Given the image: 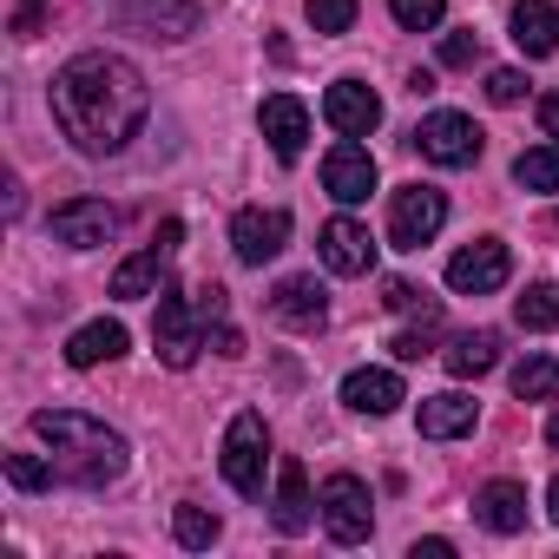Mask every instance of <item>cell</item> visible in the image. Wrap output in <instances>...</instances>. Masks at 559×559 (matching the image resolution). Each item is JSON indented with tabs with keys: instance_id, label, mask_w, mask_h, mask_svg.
Here are the masks:
<instances>
[{
	"instance_id": "obj_1",
	"label": "cell",
	"mask_w": 559,
	"mask_h": 559,
	"mask_svg": "<svg viewBox=\"0 0 559 559\" xmlns=\"http://www.w3.org/2000/svg\"><path fill=\"white\" fill-rule=\"evenodd\" d=\"M47 99H53V126H60L86 158L126 152V145L139 139V126H145V112H152V93H145L139 67L119 60V53H73V60L53 73Z\"/></svg>"
},
{
	"instance_id": "obj_2",
	"label": "cell",
	"mask_w": 559,
	"mask_h": 559,
	"mask_svg": "<svg viewBox=\"0 0 559 559\" xmlns=\"http://www.w3.org/2000/svg\"><path fill=\"white\" fill-rule=\"evenodd\" d=\"M34 435L53 448V467L73 487H112L126 474V461H132L126 435L106 428V421H93V415H80V408H40Z\"/></svg>"
},
{
	"instance_id": "obj_3",
	"label": "cell",
	"mask_w": 559,
	"mask_h": 559,
	"mask_svg": "<svg viewBox=\"0 0 559 559\" xmlns=\"http://www.w3.org/2000/svg\"><path fill=\"white\" fill-rule=\"evenodd\" d=\"M263 461H270V428H263L257 408H243V415L224 428V454H217V467H224V480H230L243 500H257V493H263Z\"/></svg>"
},
{
	"instance_id": "obj_4",
	"label": "cell",
	"mask_w": 559,
	"mask_h": 559,
	"mask_svg": "<svg viewBox=\"0 0 559 559\" xmlns=\"http://www.w3.org/2000/svg\"><path fill=\"white\" fill-rule=\"evenodd\" d=\"M152 343H158V356H165V369H191L198 362V349H204V317H198V304L185 297V290H158V317H152Z\"/></svg>"
},
{
	"instance_id": "obj_5",
	"label": "cell",
	"mask_w": 559,
	"mask_h": 559,
	"mask_svg": "<svg viewBox=\"0 0 559 559\" xmlns=\"http://www.w3.org/2000/svg\"><path fill=\"white\" fill-rule=\"evenodd\" d=\"M480 145H487V132H480L467 112H428V119L415 126V152H421L428 165H448V171L480 165Z\"/></svg>"
},
{
	"instance_id": "obj_6",
	"label": "cell",
	"mask_w": 559,
	"mask_h": 559,
	"mask_svg": "<svg viewBox=\"0 0 559 559\" xmlns=\"http://www.w3.org/2000/svg\"><path fill=\"white\" fill-rule=\"evenodd\" d=\"M441 224H448V198H441L435 185H402V191L389 198V243H395V250L435 243Z\"/></svg>"
},
{
	"instance_id": "obj_7",
	"label": "cell",
	"mask_w": 559,
	"mask_h": 559,
	"mask_svg": "<svg viewBox=\"0 0 559 559\" xmlns=\"http://www.w3.org/2000/svg\"><path fill=\"white\" fill-rule=\"evenodd\" d=\"M317 507H323V526H330V539H336V546H362V539L376 533L369 487H362L356 474H330V480H323V493H317Z\"/></svg>"
},
{
	"instance_id": "obj_8",
	"label": "cell",
	"mask_w": 559,
	"mask_h": 559,
	"mask_svg": "<svg viewBox=\"0 0 559 559\" xmlns=\"http://www.w3.org/2000/svg\"><path fill=\"white\" fill-rule=\"evenodd\" d=\"M507 276H513V257H507L500 237H474V243H461L448 257V290H461V297H487V290L507 284Z\"/></svg>"
},
{
	"instance_id": "obj_9",
	"label": "cell",
	"mask_w": 559,
	"mask_h": 559,
	"mask_svg": "<svg viewBox=\"0 0 559 559\" xmlns=\"http://www.w3.org/2000/svg\"><path fill=\"white\" fill-rule=\"evenodd\" d=\"M284 243H290V211L243 204V211L230 217V250H237V263H270Z\"/></svg>"
},
{
	"instance_id": "obj_10",
	"label": "cell",
	"mask_w": 559,
	"mask_h": 559,
	"mask_svg": "<svg viewBox=\"0 0 559 559\" xmlns=\"http://www.w3.org/2000/svg\"><path fill=\"white\" fill-rule=\"evenodd\" d=\"M323 191H330L336 204H369V191H376V158H369V145H356V139L330 145V158H323Z\"/></svg>"
},
{
	"instance_id": "obj_11",
	"label": "cell",
	"mask_w": 559,
	"mask_h": 559,
	"mask_svg": "<svg viewBox=\"0 0 559 559\" xmlns=\"http://www.w3.org/2000/svg\"><path fill=\"white\" fill-rule=\"evenodd\" d=\"M47 224H53V237H60L67 250H99V243L119 230V211L99 204V198H67Z\"/></svg>"
},
{
	"instance_id": "obj_12",
	"label": "cell",
	"mask_w": 559,
	"mask_h": 559,
	"mask_svg": "<svg viewBox=\"0 0 559 559\" xmlns=\"http://www.w3.org/2000/svg\"><path fill=\"white\" fill-rule=\"evenodd\" d=\"M257 126H263V139H270V152L276 158H304V145H310V106L297 99V93H270L263 99V112H257Z\"/></svg>"
},
{
	"instance_id": "obj_13",
	"label": "cell",
	"mask_w": 559,
	"mask_h": 559,
	"mask_svg": "<svg viewBox=\"0 0 559 559\" xmlns=\"http://www.w3.org/2000/svg\"><path fill=\"white\" fill-rule=\"evenodd\" d=\"M323 119H330L343 139H369V132L382 126V99H376L362 80H336V86L323 93Z\"/></svg>"
},
{
	"instance_id": "obj_14",
	"label": "cell",
	"mask_w": 559,
	"mask_h": 559,
	"mask_svg": "<svg viewBox=\"0 0 559 559\" xmlns=\"http://www.w3.org/2000/svg\"><path fill=\"white\" fill-rule=\"evenodd\" d=\"M323 263L336 276H369L376 270V237L356 224V217H330L323 224Z\"/></svg>"
},
{
	"instance_id": "obj_15",
	"label": "cell",
	"mask_w": 559,
	"mask_h": 559,
	"mask_svg": "<svg viewBox=\"0 0 559 559\" xmlns=\"http://www.w3.org/2000/svg\"><path fill=\"white\" fill-rule=\"evenodd\" d=\"M270 317L284 330H323V317H330L323 284H317V276H284V284L270 290Z\"/></svg>"
},
{
	"instance_id": "obj_16",
	"label": "cell",
	"mask_w": 559,
	"mask_h": 559,
	"mask_svg": "<svg viewBox=\"0 0 559 559\" xmlns=\"http://www.w3.org/2000/svg\"><path fill=\"white\" fill-rule=\"evenodd\" d=\"M317 513H323V507L310 500V474H304V461H284V467H276V507H270L276 533H310Z\"/></svg>"
},
{
	"instance_id": "obj_17",
	"label": "cell",
	"mask_w": 559,
	"mask_h": 559,
	"mask_svg": "<svg viewBox=\"0 0 559 559\" xmlns=\"http://www.w3.org/2000/svg\"><path fill=\"white\" fill-rule=\"evenodd\" d=\"M343 402H349L356 415H395V408L408 402V389H402L395 369H349V376H343Z\"/></svg>"
},
{
	"instance_id": "obj_18",
	"label": "cell",
	"mask_w": 559,
	"mask_h": 559,
	"mask_svg": "<svg viewBox=\"0 0 559 559\" xmlns=\"http://www.w3.org/2000/svg\"><path fill=\"white\" fill-rule=\"evenodd\" d=\"M112 14H126V21H139V27L165 34V40L198 34V0H112Z\"/></svg>"
},
{
	"instance_id": "obj_19",
	"label": "cell",
	"mask_w": 559,
	"mask_h": 559,
	"mask_svg": "<svg viewBox=\"0 0 559 559\" xmlns=\"http://www.w3.org/2000/svg\"><path fill=\"white\" fill-rule=\"evenodd\" d=\"M513 47L526 60L559 53V8H552V0H520V8H513Z\"/></svg>"
},
{
	"instance_id": "obj_20",
	"label": "cell",
	"mask_w": 559,
	"mask_h": 559,
	"mask_svg": "<svg viewBox=\"0 0 559 559\" xmlns=\"http://www.w3.org/2000/svg\"><path fill=\"white\" fill-rule=\"evenodd\" d=\"M474 421H480L474 395H461V389H448V395H421V435H428V441L474 435Z\"/></svg>"
},
{
	"instance_id": "obj_21",
	"label": "cell",
	"mask_w": 559,
	"mask_h": 559,
	"mask_svg": "<svg viewBox=\"0 0 559 559\" xmlns=\"http://www.w3.org/2000/svg\"><path fill=\"white\" fill-rule=\"evenodd\" d=\"M474 520H480L487 533H520V526H526V487H520V480H487V487L474 493Z\"/></svg>"
},
{
	"instance_id": "obj_22",
	"label": "cell",
	"mask_w": 559,
	"mask_h": 559,
	"mask_svg": "<svg viewBox=\"0 0 559 559\" xmlns=\"http://www.w3.org/2000/svg\"><path fill=\"white\" fill-rule=\"evenodd\" d=\"M119 356H126V323H112V317H99V323L67 336V362L73 369H99V362H119Z\"/></svg>"
},
{
	"instance_id": "obj_23",
	"label": "cell",
	"mask_w": 559,
	"mask_h": 559,
	"mask_svg": "<svg viewBox=\"0 0 559 559\" xmlns=\"http://www.w3.org/2000/svg\"><path fill=\"white\" fill-rule=\"evenodd\" d=\"M165 263H171V250L152 237L139 257H126V263L112 270V297H152V290H165Z\"/></svg>"
},
{
	"instance_id": "obj_24",
	"label": "cell",
	"mask_w": 559,
	"mask_h": 559,
	"mask_svg": "<svg viewBox=\"0 0 559 559\" xmlns=\"http://www.w3.org/2000/svg\"><path fill=\"white\" fill-rule=\"evenodd\" d=\"M441 362H448V376H454V382L487 376V369L500 362V336H493V330H467V336H454V349H448Z\"/></svg>"
},
{
	"instance_id": "obj_25",
	"label": "cell",
	"mask_w": 559,
	"mask_h": 559,
	"mask_svg": "<svg viewBox=\"0 0 559 559\" xmlns=\"http://www.w3.org/2000/svg\"><path fill=\"white\" fill-rule=\"evenodd\" d=\"M513 395H520V402H552V395H559V362H552V356H526V362L513 369Z\"/></svg>"
},
{
	"instance_id": "obj_26",
	"label": "cell",
	"mask_w": 559,
	"mask_h": 559,
	"mask_svg": "<svg viewBox=\"0 0 559 559\" xmlns=\"http://www.w3.org/2000/svg\"><path fill=\"white\" fill-rule=\"evenodd\" d=\"M513 185L526 191H559V145H533L513 158Z\"/></svg>"
},
{
	"instance_id": "obj_27",
	"label": "cell",
	"mask_w": 559,
	"mask_h": 559,
	"mask_svg": "<svg viewBox=\"0 0 559 559\" xmlns=\"http://www.w3.org/2000/svg\"><path fill=\"white\" fill-rule=\"evenodd\" d=\"M513 323H520V330H559V284H533V290L513 304Z\"/></svg>"
},
{
	"instance_id": "obj_28",
	"label": "cell",
	"mask_w": 559,
	"mask_h": 559,
	"mask_svg": "<svg viewBox=\"0 0 559 559\" xmlns=\"http://www.w3.org/2000/svg\"><path fill=\"white\" fill-rule=\"evenodd\" d=\"M171 533H178V546L204 552V546H217L224 520H217V513H204V507H178V513H171Z\"/></svg>"
},
{
	"instance_id": "obj_29",
	"label": "cell",
	"mask_w": 559,
	"mask_h": 559,
	"mask_svg": "<svg viewBox=\"0 0 559 559\" xmlns=\"http://www.w3.org/2000/svg\"><path fill=\"white\" fill-rule=\"evenodd\" d=\"M389 14H395V27H408V34H435L441 14H448V0H389Z\"/></svg>"
},
{
	"instance_id": "obj_30",
	"label": "cell",
	"mask_w": 559,
	"mask_h": 559,
	"mask_svg": "<svg viewBox=\"0 0 559 559\" xmlns=\"http://www.w3.org/2000/svg\"><path fill=\"white\" fill-rule=\"evenodd\" d=\"M304 14H310V27H317V34H330V40H336V34H349V27H356V0H304Z\"/></svg>"
},
{
	"instance_id": "obj_31",
	"label": "cell",
	"mask_w": 559,
	"mask_h": 559,
	"mask_svg": "<svg viewBox=\"0 0 559 559\" xmlns=\"http://www.w3.org/2000/svg\"><path fill=\"white\" fill-rule=\"evenodd\" d=\"M8 480H14L21 493H47V487L60 480V467H47V461H34V454H8Z\"/></svg>"
},
{
	"instance_id": "obj_32",
	"label": "cell",
	"mask_w": 559,
	"mask_h": 559,
	"mask_svg": "<svg viewBox=\"0 0 559 559\" xmlns=\"http://www.w3.org/2000/svg\"><path fill=\"white\" fill-rule=\"evenodd\" d=\"M382 304H389V310H421V317H435V304H428V290H415V284H402V276H389V284H382Z\"/></svg>"
},
{
	"instance_id": "obj_33",
	"label": "cell",
	"mask_w": 559,
	"mask_h": 559,
	"mask_svg": "<svg viewBox=\"0 0 559 559\" xmlns=\"http://www.w3.org/2000/svg\"><path fill=\"white\" fill-rule=\"evenodd\" d=\"M487 99H493V106H520V99H526V80H520L513 67H493V73H487Z\"/></svg>"
},
{
	"instance_id": "obj_34",
	"label": "cell",
	"mask_w": 559,
	"mask_h": 559,
	"mask_svg": "<svg viewBox=\"0 0 559 559\" xmlns=\"http://www.w3.org/2000/svg\"><path fill=\"white\" fill-rule=\"evenodd\" d=\"M191 304H198V317H204V330H211V323H224L230 290H224V284H198V290H191Z\"/></svg>"
},
{
	"instance_id": "obj_35",
	"label": "cell",
	"mask_w": 559,
	"mask_h": 559,
	"mask_svg": "<svg viewBox=\"0 0 559 559\" xmlns=\"http://www.w3.org/2000/svg\"><path fill=\"white\" fill-rule=\"evenodd\" d=\"M40 21H47V0H14V34H21V40H34Z\"/></svg>"
},
{
	"instance_id": "obj_36",
	"label": "cell",
	"mask_w": 559,
	"mask_h": 559,
	"mask_svg": "<svg viewBox=\"0 0 559 559\" xmlns=\"http://www.w3.org/2000/svg\"><path fill=\"white\" fill-rule=\"evenodd\" d=\"M474 53H480L474 34H448V40H441V60H448V67H474Z\"/></svg>"
},
{
	"instance_id": "obj_37",
	"label": "cell",
	"mask_w": 559,
	"mask_h": 559,
	"mask_svg": "<svg viewBox=\"0 0 559 559\" xmlns=\"http://www.w3.org/2000/svg\"><path fill=\"white\" fill-rule=\"evenodd\" d=\"M389 349H395V362H421V356H428L435 343H428V330H402V336H395Z\"/></svg>"
},
{
	"instance_id": "obj_38",
	"label": "cell",
	"mask_w": 559,
	"mask_h": 559,
	"mask_svg": "<svg viewBox=\"0 0 559 559\" xmlns=\"http://www.w3.org/2000/svg\"><path fill=\"white\" fill-rule=\"evenodd\" d=\"M211 349H217V356H243V336H237L230 323H217V330H211Z\"/></svg>"
},
{
	"instance_id": "obj_39",
	"label": "cell",
	"mask_w": 559,
	"mask_h": 559,
	"mask_svg": "<svg viewBox=\"0 0 559 559\" xmlns=\"http://www.w3.org/2000/svg\"><path fill=\"white\" fill-rule=\"evenodd\" d=\"M539 132L559 145V93H546V99H539Z\"/></svg>"
},
{
	"instance_id": "obj_40",
	"label": "cell",
	"mask_w": 559,
	"mask_h": 559,
	"mask_svg": "<svg viewBox=\"0 0 559 559\" xmlns=\"http://www.w3.org/2000/svg\"><path fill=\"white\" fill-rule=\"evenodd\" d=\"M448 552H454L448 539H415V559H448Z\"/></svg>"
},
{
	"instance_id": "obj_41",
	"label": "cell",
	"mask_w": 559,
	"mask_h": 559,
	"mask_svg": "<svg viewBox=\"0 0 559 559\" xmlns=\"http://www.w3.org/2000/svg\"><path fill=\"white\" fill-rule=\"evenodd\" d=\"M546 513H552V526H559V474H552V487H546Z\"/></svg>"
},
{
	"instance_id": "obj_42",
	"label": "cell",
	"mask_w": 559,
	"mask_h": 559,
	"mask_svg": "<svg viewBox=\"0 0 559 559\" xmlns=\"http://www.w3.org/2000/svg\"><path fill=\"white\" fill-rule=\"evenodd\" d=\"M546 448H559V415H552V421H546Z\"/></svg>"
}]
</instances>
